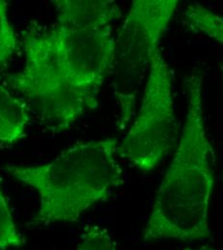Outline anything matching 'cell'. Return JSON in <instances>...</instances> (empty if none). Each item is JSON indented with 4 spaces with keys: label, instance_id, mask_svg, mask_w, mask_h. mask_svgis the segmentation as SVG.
Returning a JSON list of instances; mask_svg holds the SVG:
<instances>
[{
    "label": "cell",
    "instance_id": "1",
    "mask_svg": "<svg viewBox=\"0 0 223 250\" xmlns=\"http://www.w3.org/2000/svg\"><path fill=\"white\" fill-rule=\"evenodd\" d=\"M112 25L70 29L58 23L24 32L25 62L7 76L41 123L54 132L70 128L96 110L98 95L112 72L115 48Z\"/></svg>",
    "mask_w": 223,
    "mask_h": 250
},
{
    "label": "cell",
    "instance_id": "2",
    "mask_svg": "<svg viewBox=\"0 0 223 250\" xmlns=\"http://www.w3.org/2000/svg\"><path fill=\"white\" fill-rule=\"evenodd\" d=\"M203 72L185 79L187 113L179 145L162 179L143 241H197L209 238V212L215 188L214 151L204 116Z\"/></svg>",
    "mask_w": 223,
    "mask_h": 250
},
{
    "label": "cell",
    "instance_id": "3",
    "mask_svg": "<svg viewBox=\"0 0 223 250\" xmlns=\"http://www.w3.org/2000/svg\"><path fill=\"white\" fill-rule=\"evenodd\" d=\"M119 141L112 137L78 143L40 166L9 164L7 170L33 188L40 204L34 224L75 222L124 182Z\"/></svg>",
    "mask_w": 223,
    "mask_h": 250
},
{
    "label": "cell",
    "instance_id": "4",
    "mask_svg": "<svg viewBox=\"0 0 223 250\" xmlns=\"http://www.w3.org/2000/svg\"><path fill=\"white\" fill-rule=\"evenodd\" d=\"M178 5V0H134L115 38L111 74L120 129L135 118L152 57Z\"/></svg>",
    "mask_w": 223,
    "mask_h": 250
},
{
    "label": "cell",
    "instance_id": "5",
    "mask_svg": "<svg viewBox=\"0 0 223 250\" xmlns=\"http://www.w3.org/2000/svg\"><path fill=\"white\" fill-rule=\"evenodd\" d=\"M173 71L159 47L154 53L141 105L119 145L120 157L142 171L153 170L178 142Z\"/></svg>",
    "mask_w": 223,
    "mask_h": 250
},
{
    "label": "cell",
    "instance_id": "6",
    "mask_svg": "<svg viewBox=\"0 0 223 250\" xmlns=\"http://www.w3.org/2000/svg\"><path fill=\"white\" fill-rule=\"evenodd\" d=\"M58 24L70 29L103 28L122 17V10L111 0H55Z\"/></svg>",
    "mask_w": 223,
    "mask_h": 250
},
{
    "label": "cell",
    "instance_id": "7",
    "mask_svg": "<svg viewBox=\"0 0 223 250\" xmlns=\"http://www.w3.org/2000/svg\"><path fill=\"white\" fill-rule=\"evenodd\" d=\"M29 123L28 104L0 84V143L11 145L22 140Z\"/></svg>",
    "mask_w": 223,
    "mask_h": 250
},
{
    "label": "cell",
    "instance_id": "8",
    "mask_svg": "<svg viewBox=\"0 0 223 250\" xmlns=\"http://www.w3.org/2000/svg\"><path fill=\"white\" fill-rule=\"evenodd\" d=\"M184 22L191 31L202 33L223 45V16L193 2L184 12Z\"/></svg>",
    "mask_w": 223,
    "mask_h": 250
},
{
    "label": "cell",
    "instance_id": "9",
    "mask_svg": "<svg viewBox=\"0 0 223 250\" xmlns=\"http://www.w3.org/2000/svg\"><path fill=\"white\" fill-rule=\"evenodd\" d=\"M24 244L25 239L17 229L11 210L0 188V250L19 249Z\"/></svg>",
    "mask_w": 223,
    "mask_h": 250
},
{
    "label": "cell",
    "instance_id": "10",
    "mask_svg": "<svg viewBox=\"0 0 223 250\" xmlns=\"http://www.w3.org/2000/svg\"><path fill=\"white\" fill-rule=\"evenodd\" d=\"M8 3L0 0V65L8 62L18 46L17 35L8 19Z\"/></svg>",
    "mask_w": 223,
    "mask_h": 250
},
{
    "label": "cell",
    "instance_id": "11",
    "mask_svg": "<svg viewBox=\"0 0 223 250\" xmlns=\"http://www.w3.org/2000/svg\"><path fill=\"white\" fill-rule=\"evenodd\" d=\"M78 250H117L110 233L100 226H89L85 229Z\"/></svg>",
    "mask_w": 223,
    "mask_h": 250
},
{
    "label": "cell",
    "instance_id": "12",
    "mask_svg": "<svg viewBox=\"0 0 223 250\" xmlns=\"http://www.w3.org/2000/svg\"><path fill=\"white\" fill-rule=\"evenodd\" d=\"M216 250L214 248H211V247H202V248H199V249H187V250Z\"/></svg>",
    "mask_w": 223,
    "mask_h": 250
},
{
    "label": "cell",
    "instance_id": "13",
    "mask_svg": "<svg viewBox=\"0 0 223 250\" xmlns=\"http://www.w3.org/2000/svg\"><path fill=\"white\" fill-rule=\"evenodd\" d=\"M221 70H222V76H223V64L221 65Z\"/></svg>",
    "mask_w": 223,
    "mask_h": 250
}]
</instances>
